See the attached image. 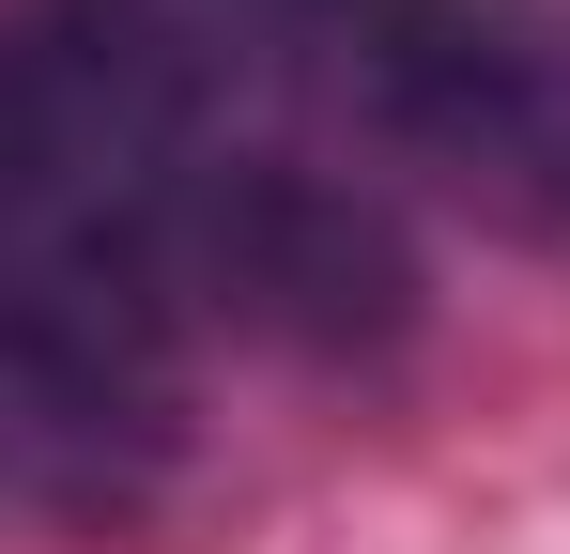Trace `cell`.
I'll list each match as a JSON object with an SVG mask.
<instances>
[{
  "instance_id": "6da1fadb",
  "label": "cell",
  "mask_w": 570,
  "mask_h": 554,
  "mask_svg": "<svg viewBox=\"0 0 570 554\" xmlns=\"http://www.w3.org/2000/svg\"><path fill=\"white\" fill-rule=\"evenodd\" d=\"M200 16L385 200L432 185L478 231L570 247V31L556 16H524V0H200Z\"/></svg>"
},
{
  "instance_id": "7a4b0ae2",
  "label": "cell",
  "mask_w": 570,
  "mask_h": 554,
  "mask_svg": "<svg viewBox=\"0 0 570 554\" xmlns=\"http://www.w3.org/2000/svg\"><path fill=\"white\" fill-rule=\"evenodd\" d=\"M186 447V324L62 185L47 123L0 78V493L139 508Z\"/></svg>"
}]
</instances>
